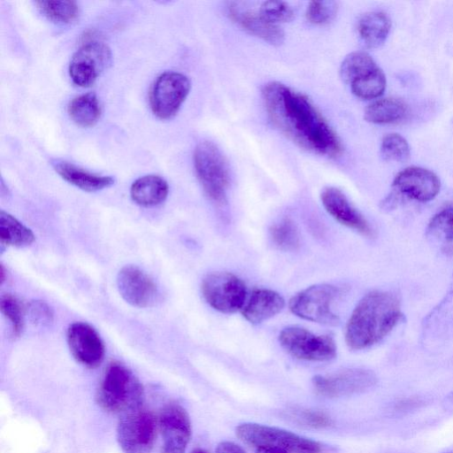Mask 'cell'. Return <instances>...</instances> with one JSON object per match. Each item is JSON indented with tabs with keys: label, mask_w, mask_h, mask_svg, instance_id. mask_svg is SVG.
<instances>
[{
	"label": "cell",
	"mask_w": 453,
	"mask_h": 453,
	"mask_svg": "<svg viewBox=\"0 0 453 453\" xmlns=\"http://www.w3.org/2000/svg\"><path fill=\"white\" fill-rule=\"evenodd\" d=\"M169 187L165 180L157 175H145L134 180L130 188V196L134 203L142 206H155L165 200Z\"/></svg>",
	"instance_id": "obj_22"
},
{
	"label": "cell",
	"mask_w": 453,
	"mask_h": 453,
	"mask_svg": "<svg viewBox=\"0 0 453 453\" xmlns=\"http://www.w3.org/2000/svg\"><path fill=\"white\" fill-rule=\"evenodd\" d=\"M157 420L142 407L121 415L117 441L124 453H150L156 438Z\"/></svg>",
	"instance_id": "obj_7"
},
{
	"label": "cell",
	"mask_w": 453,
	"mask_h": 453,
	"mask_svg": "<svg viewBox=\"0 0 453 453\" xmlns=\"http://www.w3.org/2000/svg\"><path fill=\"white\" fill-rule=\"evenodd\" d=\"M235 433L244 443L255 448H271L286 453H320L319 442L281 428L256 423L239 425Z\"/></svg>",
	"instance_id": "obj_5"
},
{
	"label": "cell",
	"mask_w": 453,
	"mask_h": 453,
	"mask_svg": "<svg viewBox=\"0 0 453 453\" xmlns=\"http://www.w3.org/2000/svg\"><path fill=\"white\" fill-rule=\"evenodd\" d=\"M390 27V19L386 13L369 12L359 18L357 30L363 44L367 48L375 49L385 42Z\"/></svg>",
	"instance_id": "obj_21"
},
{
	"label": "cell",
	"mask_w": 453,
	"mask_h": 453,
	"mask_svg": "<svg viewBox=\"0 0 453 453\" xmlns=\"http://www.w3.org/2000/svg\"><path fill=\"white\" fill-rule=\"evenodd\" d=\"M408 114V106L395 97L380 98L366 106L364 119L370 123L383 125L403 120Z\"/></svg>",
	"instance_id": "obj_23"
},
{
	"label": "cell",
	"mask_w": 453,
	"mask_h": 453,
	"mask_svg": "<svg viewBox=\"0 0 453 453\" xmlns=\"http://www.w3.org/2000/svg\"><path fill=\"white\" fill-rule=\"evenodd\" d=\"M158 426L163 453H185L191 436V423L186 410L178 403L165 405Z\"/></svg>",
	"instance_id": "obj_13"
},
{
	"label": "cell",
	"mask_w": 453,
	"mask_h": 453,
	"mask_svg": "<svg viewBox=\"0 0 453 453\" xmlns=\"http://www.w3.org/2000/svg\"><path fill=\"white\" fill-rule=\"evenodd\" d=\"M4 274H5V270H4V265H0V277H1V282H2V283H3V282L4 281V280H5V276H4Z\"/></svg>",
	"instance_id": "obj_39"
},
{
	"label": "cell",
	"mask_w": 453,
	"mask_h": 453,
	"mask_svg": "<svg viewBox=\"0 0 453 453\" xmlns=\"http://www.w3.org/2000/svg\"><path fill=\"white\" fill-rule=\"evenodd\" d=\"M54 168L65 181L84 191L102 190L114 183V179L111 176L93 173L68 162H56Z\"/></svg>",
	"instance_id": "obj_20"
},
{
	"label": "cell",
	"mask_w": 453,
	"mask_h": 453,
	"mask_svg": "<svg viewBox=\"0 0 453 453\" xmlns=\"http://www.w3.org/2000/svg\"><path fill=\"white\" fill-rule=\"evenodd\" d=\"M338 4L334 1H312L306 9L307 20L317 26L330 23L336 16Z\"/></svg>",
	"instance_id": "obj_34"
},
{
	"label": "cell",
	"mask_w": 453,
	"mask_h": 453,
	"mask_svg": "<svg viewBox=\"0 0 453 453\" xmlns=\"http://www.w3.org/2000/svg\"><path fill=\"white\" fill-rule=\"evenodd\" d=\"M262 96L271 123L292 142L328 157L342 154L338 135L305 95L271 81L264 86Z\"/></svg>",
	"instance_id": "obj_1"
},
{
	"label": "cell",
	"mask_w": 453,
	"mask_h": 453,
	"mask_svg": "<svg viewBox=\"0 0 453 453\" xmlns=\"http://www.w3.org/2000/svg\"><path fill=\"white\" fill-rule=\"evenodd\" d=\"M190 453H207V452L202 449H196Z\"/></svg>",
	"instance_id": "obj_40"
},
{
	"label": "cell",
	"mask_w": 453,
	"mask_h": 453,
	"mask_svg": "<svg viewBox=\"0 0 453 453\" xmlns=\"http://www.w3.org/2000/svg\"><path fill=\"white\" fill-rule=\"evenodd\" d=\"M189 79L177 72L159 75L150 93L152 112L161 119L173 118L180 110L190 91Z\"/></svg>",
	"instance_id": "obj_10"
},
{
	"label": "cell",
	"mask_w": 453,
	"mask_h": 453,
	"mask_svg": "<svg viewBox=\"0 0 453 453\" xmlns=\"http://www.w3.org/2000/svg\"><path fill=\"white\" fill-rule=\"evenodd\" d=\"M386 76L382 70L377 67L365 76L350 84L352 93L361 99H376L386 88Z\"/></svg>",
	"instance_id": "obj_28"
},
{
	"label": "cell",
	"mask_w": 453,
	"mask_h": 453,
	"mask_svg": "<svg viewBox=\"0 0 453 453\" xmlns=\"http://www.w3.org/2000/svg\"><path fill=\"white\" fill-rule=\"evenodd\" d=\"M285 305L283 297L268 288H256L245 302L242 316L252 324H258L278 314Z\"/></svg>",
	"instance_id": "obj_19"
},
{
	"label": "cell",
	"mask_w": 453,
	"mask_h": 453,
	"mask_svg": "<svg viewBox=\"0 0 453 453\" xmlns=\"http://www.w3.org/2000/svg\"><path fill=\"white\" fill-rule=\"evenodd\" d=\"M144 389L139 379L124 365H108L96 393L98 406L106 412L125 414L142 407Z\"/></svg>",
	"instance_id": "obj_3"
},
{
	"label": "cell",
	"mask_w": 453,
	"mask_h": 453,
	"mask_svg": "<svg viewBox=\"0 0 453 453\" xmlns=\"http://www.w3.org/2000/svg\"><path fill=\"white\" fill-rule=\"evenodd\" d=\"M342 293V289L331 284H317L296 293L289 300L290 311L303 319L336 326L339 316L333 311V303Z\"/></svg>",
	"instance_id": "obj_6"
},
{
	"label": "cell",
	"mask_w": 453,
	"mask_h": 453,
	"mask_svg": "<svg viewBox=\"0 0 453 453\" xmlns=\"http://www.w3.org/2000/svg\"><path fill=\"white\" fill-rule=\"evenodd\" d=\"M111 52L109 47L96 40L85 42L73 54L69 65L73 82L82 88L93 85L110 65Z\"/></svg>",
	"instance_id": "obj_11"
},
{
	"label": "cell",
	"mask_w": 453,
	"mask_h": 453,
	"mask_svg": "<svg viewBox=\"0 0 453 453\" xmlns=\"http://www.w3.org/2000/svg\"><path fill=\"white\" fill-rule=\"evenodd\" d=\"M256 453H286L282 450L271 448H257Z\"/></svg>",
	"instance_id": "obj_38"
},
{
	"label": "cell",
	"mask_w": 453,
	"mask_h": 453,
	"mask_svg": "<svg viewBox=\"0 0 453 453\" xmlns=\"http://www.w3.org/2000/svg\"><path fill=\"white\" fill-rule=\"evenodd\" d=\"M427 234L445 242L453 241V205L447 206L438 211L430 219Z\"/></svg>",
	"instance_id": "obj_30"
},
{
	"label": "cell",
	"mask_w": 453,
	"mask_h": 453,
	"mask_svg": "<svg viewBox=\"0 0 453 453\" xmlns=\"http://www.w3.org/2000/svg\"><path fill=\"white\" fill-rule=\"evenodd\" d=\"M273 242L280 250H295L299 247L300 236L295 222L289 218H283L270 228Z\"/></svg>",
	"instance_id": "obj_29"
},
{
	"label": "cell",
	"mask_w": 453,
	"mask_h": 453,
	"mask_svg": "<svg viewBox=\"0 0 453 453\" xmlns=\"http://www.w3.org/2000/svg\"><path fill=\"white\" fill-rule=\"evenodd\" d=\"M215 453H245V451L234 442L222 441L217 446Z\"/></svg>",
	"instance_id": "obj_37"
},
{
	"label": "cell",
	"mask_w": 453,
	"mask_h": 453,
	"mask_svg": "<svg viewBox=\"0 0 453 453\" xmlns=\"http://www.w3.org/2000/svg\"><path fill=\"white\" fill-rule=\"evenodd\" d=\"M68 114L77 125L88 127L94 126L101 115V105L94 93L74 97L68 105Z\"/></svg>",
	"instance_id": "obj_25"
},
{
	"label": "cell",
	"mask_w": 453,
	"mask_h": 453,
	"mask_svg": "<svg viewBox=\"0 0 453 453\" xmlns=\"http://www.w3.org/2000/svg\"><path fill=\"white\" fill-rule=\"evenodd\" d=\"M282 348L292 357L306 361H328L336 356L332 336L316 334L301 326H288L279 334Z\"/></svg>",
	"instance_id": "obj_9"
},
{
	"label": "cell",
	"mask_w": 453,
	"mask_h": 453,
	"mask_svg": "<svg viewBox=\"0 0 453 453\" xmlns=\"http://www.w3.org/2000/svg\"><path fill=\"white\" fill-rule=\"evenodd\" d=\"M39 12L48 19L59 24H71L77 20L80 8L75 1H36Z\"/></svg>",
	"instance_id": "obj_27"
},
{
	"label": "cell",
	"mask_w": 453,
	"mask_h": 453,
	"mask_svg": "<svg viewBox=\"0 0 453 453\" xmlns=\"http://www.w3.org/2000/svg\"><path fill=\"white\" fill-rule=\"evenodd\" d=\"M0 241L3 245L22 248L34 242L35 234L15 217L1 211Z\"/></svg>",
	"instance_id": "obj_24"
},
{
	"label": "cell",
	"mask_w": 453,
	"mask_h": 453,
	"mask_svg": "<svg viewBox=\"0 0 453 453\" xmlns=\"http://www.w3.org/2000/svg\"><path fill=\"white\" fill-rule=\"evenodd\" d=\"M376 382L375 375L360 368L344 369L330 375H316L312 380L315 390L327 397L362 392Z\"/></svg>",
	"instance_id": "obj_12"
},
{
	"label": "cell",
	"mask_w": 453,
	"mask_h": 453,
	"mask_svg": "<svg viewBox=\"0 0 453 453\" xmlns=\"http://www.w3.org/2000/svg\"><path fill=\"white\" fill-rule=\"evenodd\" d=\"M380 153L385 160L403 162L410 156V147L402 135L395 133L388 134L381 141Z\"/></svg>",
	"instance_id": "obj_32"
},
{
	"label": "cell",
	"mask_w": 453,
	"mask_h": 453,
	"mask_svg": "<svg viewBox=\"0 0 453 453\" xmlns=\"http://www.w3.org/2000/svg\"><path fill=\"white\" fill-rule=\"evenodd\" d=\"M226 9L229 18L249 34L274 46L284 42L285 33L282 28L265 20L258 12L233 2L227 4Z\"/></svg>",
	"instance_id": "obj_18"
},
{
	"label": "cell",
	"mask_w": 453,
	"mask_h": 453,
	"mask_svg": "<svg viewBox=\"0 0 453 453\" xmlns=\"http://www.w3.org/2000/svg\"><path fill=\"white\" fill-rule=\"evenodd\" d=\"M196 176L207 196L218 204L226 201L230 168L226 157L213 142H199L194 151Z\"/></svg>",
	"instance_id": "obj_4"
},
{
	"label": "cell",
	"mask_w": 453,
	"mask_h": 453,
	"mask_svg": "<svg viewBox=\"0 0 453 453\" xmlns=\"http://www.w3.org/2000/svg\"><path fill=\"white\" fill-rule=\"evenodd\" d=\"M296 418L306 426L314 428H323L330 426V418L320 411H301L296 415Z\"/></svg>",
	"instance_id": "obj_36"
},
{
	"label": "cell",
	"mask_w": 453,
	"mask_h": 453,
	"mask_svg": "<svg viewBox=\"0 0 453 453\" xmlns=\"http://www.w3.org/2000/svg\"><path fill=\"white\" fill-rule=\"evenodd\" d=\"M321 203L329 215L340 224L366 237H372L373 229L365 217L349 203L339 188L327 187L320 194Z\"/></svg>",
	"instance_id": "obj_17"
},
{
	"label": "cell",
	"mask_w": 453,
	"mask_h": 453,
	"mask_svg": "<svg viewBox=\"0 0 453 453\" xmlns=\"http://www.w3.org/2000/svg\"><path fill=\"white\" fill-rule=\"evenodd\" d=\"M257 12L265 20L278 26L292 20L295 16L293 8L282 1L263 2Z\"/></svg>",
	"instance_id": "obj_33"
},
{
	"label": "cell",
	"mask_w": 453,
	"mask_h": 453,
	"mask_svg": "<svg viewBox=\"0 0 453 453\" xmlns=\"http://www.w3.org/2000/svg\"><path fill=\"white\" fill-rule=\"evenodd\" d=\"M66 339L70 352L81 365L96 368L103 362L105 354L104 342L89 324L81 321L71 324Z\"/></svg>",
	"instance_id": "obj_14"
},
{
	"label": "cell",
	"mask_w": 453,
	"mask_h": 453,
	"mask_svg": "<svg viewBox=\"0 0 453 453\" xmlns=\"http://www.w3.org/2000/svg\"><path fill=\"white\" fill-rule=\"evenodd\" d=\"M377 67L375 61L368 53L354 51L342 60L340 66V76L345 83L350 85Z\"/></svg>",
	"instance_id": "obj_26"
},
{
	"label": "cell",
	"mask_w": 453,
	"mask_h": 453,
	"mask_svg": "<svg viewBox=\"0 0 453 453\" xmlns=\"http://www.w3.org/2000/svg\"><path fill=\"white\" fill-rule=\"evenodd\" d=\"M116 281L122 298L134 307H150L157 300V284L144 271L135 265L122 267L118 273Z\"/></svg>",
	"instance_id": "obj_16"
},
{
	"label": "cell",
	"mask_w": 453,
	"mask_h": 453,
	"mask_svg": "<svg viewBox=\"0 0 453 453\" xmlns=\"http://www.w3.org/2000/svg\"><path fill=\"white\" fill-rule=\"evenodd\" d=\"M202 295L206 303L223 313L242 310L247 297L245 283L236 275L227 272L207 274L201 284Z\"/></svg>",
	"instance_id": "obj_8"
},
{
	"label": "cell",
	"mask_w": 453,
	"mask_h": 453,
	"mask_svg": "<svg viewBox=\"0 0 453 453\" xmlns=\"http://www.w3.org/2000/svg\"><path fill=\"white\" fill-rule=\"evenodd\" d=\"M447 453H453V451H449V452H447Z\"/></svg>",
	"instance_id": "obj_41"
},
{
	"label": "cell",
	"mask_w": 453,
	"mask_h": 453,
	"mask_svg": "<svg viewBox=\"0 0 453 453\" xmlns=\"http://www.w3.org/2000/svg\"><path fill=\"white\" fill-rule=\"evenodd\" d=\"M392 188V191L402 199L426 203L438 195L441 182L433 172L422 167L410 166L396 174Z\"/></svg>",
	"instance_id": "obj_15"
},
{
	"label": "cell",
	"mask_w": 453,
	"mask_h": 453,
	"mask_svg": "<svg viewBox=\"0 0 453 453\" xmlns=\"http://www.w3.org/2000/svg\"><path fill=\"white\" fill-rule=\"evenodd\" d=\"M26 311L31 322L38 326H48L54 319L53 311L50 306L42 300L29 302Z\"/></svg>",
	"instance_id": "obj_35"
},
{
	"label": "cell",
	"mask_w": 453,
	"mask_h": 453,
	"mask_svg": "<svg viewBox=\"0 0 453 453\" xmlns=\"http://www.w3.org/2000/svg\"><path fill=\"white\" fill-rule=\"evenodd\" d=\"M0 310L2 314L10 321L13 334L19 336L24 327L26 311L21 302L15 296L4 294L1 296Z\"/></svg>",
	"instance_id": "obj_31"
},
{
	"label": "cell",
	"mask_w": 453,
	"mask_h": 453,
	"mask_svg": "<svg viewBox=\"0 0 453 453\" xmlns=\"http://www.w3.org/2000/svg\"><path fill=\"white\" fill-rule=\"evenodd\" d=\"M403 319L400 299L389 291L374 290L354 308L345 328L349 349H367L384 339Z\"/></svg>",
	"instance_id": "obj_2"
}]
</instances>
